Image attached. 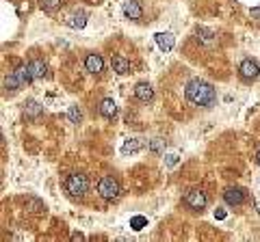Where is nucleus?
Wrapping results in <instances>:
<instances>
[{"label":"nucleus","mask_w":260,"mask_h":242,"mask_svg":"<svg viewBox=\"0 0 260 242\" xmlns=\"http://www.w3.org/2000/svg\"><path fill=\"white\" fill-rule=\"evenodd\" d=\"M184 95H187V100L195 106H202V108H211V106L217 102V93H215L213 84L204 82V80L199 78H193L187 82V87H184Z\"/></svg>","instance_id":"nucleus-1"},{"label":"nucleus","mask_w":260,"mask_h":242,"mask_svg":"<svg viewBox=\"0 0 260 242\" xmlns=\"http://www.w3.org/2000/svg\"><path fill=\"white\" fill-rule=\"evenodd\" d=\"M33 72L28 65H20L16 67V72H11V76H7V80H4V87L11 89V91H18L20 87H24V84L33 82Z\"/></svg>","instance_id":"nucleus-2"},{"label":"nucleus","mask_w":260,"mask_h":242,"mask_svg":"<svg viewBox=\"0 0 260 242\" xmlns=\"http://www.w3.org/2000/svg\"><path fill=\"white\" fill-rule=\"evenodd\" d=\"M65 190H67L72 197H83L89 190V180L87 175L81 173H72L67 180H65Z\"/></svg>","instance_id":"nucleus-3"},{"label":"nucleus","mask_w":260,"mask_h":242,"mask_svg":"<svg viewBox=\"0 0 260 242\" xmlns=\"http://www.w3.org/2000/svg\"><path fill=\"white\" fill-rule=\"evenodd\" d=\"M119 193H122V188H119V182L115 178H102L98 182V195L102 197V199L113 201L119 197Z\"/></svg>","instance_id":"nucleus-4"},{"label":"nucleus","mask_w":260,"mask_h":242,"mask_svg":"<svg viewBox=\"0 0 260 242\" xmlns=\"http://www.w3.org/2000/svg\"><path fill=\"white\" fill-rule=\"evenodd\" d=\"M184 203H187L191 210L199 212V210H204V208H206L208 199H206V195H204L202 190H189L187 197H184Z\"/></svg>","instance_id":"nucleus-5"},{"label":"nucleus","mask_w":260,"mask_h":242,"mask_svg":"<svg viewBox=\"0 0 260 242\" xmlns=\"http://www.w3.org/2000/svg\"><path fill=\"white\" fill-rule=\"evenodd\" d=\"M238 74H241V78H243V80L252 82V80H256V78H258L260 67H258V63H256L254 59H245L243 63H241V67H238Z\"/></svg>","instance_id":"nucleus-6"},{"label":"nucleus","mask_w":260,"mask_h":242,"mask_svg":"<svg viewBox=\"0 0 260 242\" xmlns=\"http://www.w3.org/2000/svg\"><path fill=\"white\" fill-rule=\"evenodd\" d=\"M223 201H226L228 205H241L245 201V190L243 188H237V186H230V188L223 190Z\"/></svg>","instance_id":"nucleus-7"},{"label":"nucleus","mask_w":260,"mask_h":242,"mask_svg":"<svg viewBox=\"0 0 260 242\" xmlns=\"http://www.w3.org/2000/svg\"><path fill=\"white\" fill-rule=\"evenodd\" d=\"M122 11H124V15H126L128 20H141L143 18V9H141V4H139L137 0H126L124 7H122Z\"/></svg>","instance_id":"nucleus-8"},{"label":"nucleus","mask_w":260,"mask_h":242,"mask_svg":"<svg viewBox=\"0 0 260 242\" xmlns=\"http://www.w3.org/2000/svg\"><path fill=\"white\" fill-rule=\"evenodd\" d=\"M85 67H87V72L89 74H102V69H104V60L100 54H87V59H85Z\"/></svg>","instance_id":"nucleus-9"},{"label":"nucleus","mask_w":260,"mask_h":242,"mask_svg":"<svg viewBox=\"0 0 260 242\" xmlns=\"http://www.w3.org/2000/svg\"><path fill=\"white\" fill-rule=\"evenodd\" d=\"M134 98H137L139 102H150V100L154 98V91L148 82H139L137 87H134Z\"/></svg>","instance_id":"nucleus-10"},{"label":"nucleus","mask_w":260,"mask_h":242,"mask_svg":"<svg viewBox=\"0 0 260 242\" xmlns=\"http://www.w3.org/2000/svg\"><path fill=\"white\" fill-rule=\"evenodd\" d=\"M65 24H67L69 28H85L87 26V13L85 11H78V13H72L67 20H65Z\"/></svg>","instance_id":"nucleus-11"},{"label":"nucleus","mask_w":260,"mask_h":242,"mask_svg":"<svg viewBox=\"0 0 260 242\" xmlns=\"http://www.w3.org/2000/svg\"><path fill=\"white\" fill-rule=\"evenodd\" d=\"M42 113H43V106L39 102H35V100H28V102L24 104V117L26 119H37Z\"/></svg>","instance_id":"nucleus-12"},{"label":"nucleus","mask_w":260,"mask_h":242,"mask_svg":"<svg viewBox=\"0 0 260 242\" xmlns=\"http://www.w3.org/2000/svg\"><path fill=\"white\" fill-rule=\"evenodd\" d=\"M154 39H156L158 48H161L163 52L173 50V35L172 33H156V35H154Z\"/></svg>","instance_id":"nucleus-13"},{"label":"nucleus","mask_w":260,"mask_h":242,"mask_svg":"<svg viewBox=\"0 0 260 242\" xmlns=\"http://www.w3.org/2000/svg\"><path fill=\"white\" fill-rule=\"evenodd\" d=\"M111 65H113V72L119 74V76H124V74L130 72V63L122 57V54H115V57L111 59Z\"/></svg>","instance_id":"nucleus-14"},{"label":"nucleus","mask_w":260,"mask_h":242,"mask_svg":"<svg viewBox=\"0 0 260 242\" xmlns=\"http://www.w3.org/2000/svg\"><path fill=\"white\" fill-rule=\"evenodd\" d=\"M100 115L102 117H107V119H113L115 115H117V106H115V102L111 98H107V100H102L100 102Z\"/></svg>","instance_id":"nucleus-15"},{"label":"nucleus","mask_w":260,"mask_h":242,"mask_svg":"<svg viewBox=\"0 0 260 242\" xmlns=\"http://www.w3.org/2000/svg\"><path fill=\"white\" fill-rule=\"evenodd\" d=\"M28 67H31V72H33V78H35V80H42L43 76H46V72H48L46 63H43V60H39V59L31 60V63H28Z\"/></svg>","instance_id":"nucleus-16"},{"label":"nucleus","mask_w":260,"mask_h":242,"mask_svg":"<svg viewBox=\"0 0 260 242\" xmlns=\"http://www.w3.org/2000/svg\"><path fill=\"white\" fill-rule=\"evenodd\" d=\"M195 33H197V39H199V41H202L204 45H215V43H217V37H215L213 30H208V28H197Z\"/></svg>","instance_id":"nucleus-17"},{"label":"nucleus","mask_w":260,"mask_h":242,"mask_svg":"<svg viewBox=\"0 0 260 242\" xmlns=\"http://www.w3.org/2000/svg\"><path fill=\"white\" fill-rule=\"evenodd\" d=\"M141 149V141L139 139H126V143L122 145V154L128 156V154H134V151Z\"/></svg>","instance_id":"nucleus-18"},{"label":"nucleus","mask_w":260,"mask_h":242,"mask_svg":"<svg viewBox=\"0 0 260 242\" xmlns=\"http://www.w3.org/2000/svg\"><path fill=\"white\" fill-rule=\"evenodd\" d=\"M143 227H148V219L143 214H137V216L130 219V229H132V231H141Z\"/></svg>","instance_id":"nucleus-19"},{"label":"nucleus","mask_w":260,"mask_h":242,"mask_svg":"<svg viewBox=\"0 0 260 242\" xmlns=\"http://www.w3.org/2000/svg\"><path fill=\"white\" fill-rule=\"evenodd\" d=\"M63 4V0H42V9L48 13H54Z\"/></svg>","instance_id":"nucleus-20"},{"label":"nucleus","mask_w":260,"mask_h":242,"mask_svg":"<svg viewBox=\"0 0 260 242\" xmlns=\"http://www.w3.org/2000/svg\"><path fill=\"white\" fill-rule=\"evenodd\" d=\"M67 117L72 123H78V121L83 119V113H81V108L78 106H69V113H67Z\"/></svg>","instance_id":"nucleus-21"},{"label":"nucleus","mask_w":260,"mask_h":242,"mask_svg":"<svg viewBox=\"0 0 260 242\" xmlns=\"http://www.w3.org/2000/svg\"><path fill=\"white\" fill-rule=\"evenodd\" d=\"M163 145H165V141H161V139H154L152 143H150V151H154V154H161Z\"/></svg>","instance_id":"nucleus-22"},{"label":"nucleus","mask_w":260,"mask_h":242,"mask_svg":"<svg viewBox=\"0 0 260 242\" xmlns=\"http://www.w3.org/2000/svg\"><path fill=\"white\" fill-rule=\"evenodd\" d=\"M226 216H228V212L223 210V208H217V210H215V219H217V221H223Z\"/></svg>","instance_id":"nucleus-23"},{"label":"nucleus","mask_w":260,"mask_h":242,"mask_svg":"<svg viewBox=\"0 0 260 242\" xmlns=\"http://www.w3.org/2000/svg\"><path fill=\"white\" fill-rule=\"evenodd\" d=\"M165 158H167V164H169V166L178 164V154H169V156H165Z\"/></svg>","instance_id":"nucleus-24"},{"label":"nucleus","mask_w":260,"mask_h":242,"mask_svg":"<svg viewBox=\"0 0 260 242\" xmlns=\"http://www.w3.org/2000/svg\"><path fill=\"white\" fill-rule=\"evenodd\" d=\"M252 18L260 20V7H254V9H252Z\"/></svg>","instance_id":"nucleus-25"},{"label":"nucleus","mask_w":260,"mask_h":242,"mask_svg":"<svg viewBox=\"0 0 260 242\" xmlns=\"http://www.w3.org/2000/svg\"><path fill=\"white\" fill-rule=\"evenodd\" d=\"M72 240H74V242H78V240H85V236H83V234H72Z\"/></svg>","instance_id":"nucleus-26"},{"label":"nucleus","mask_w":260,"mask_h":242,"mask_svg":"<svg viewBox=\"0 0 260 242\" xmlns=\"http://www.w3.org/2000/svg\"><path fill=\"white\" fill-rule=\"evenodd\" d=\"M256 162L260 164V149H258V154H256Z\"/></svg>","instance_id":"nucleus-27"}]
</instances>
